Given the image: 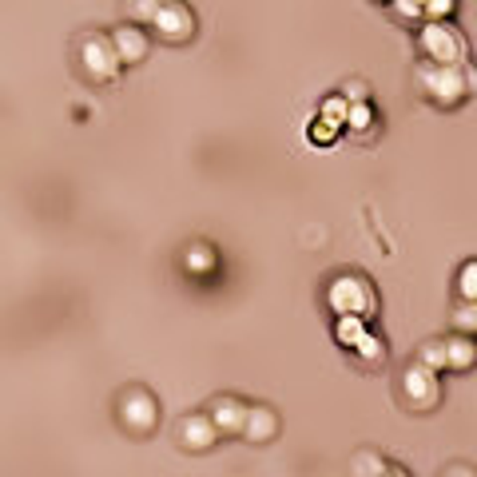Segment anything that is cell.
<instances>
[{"instance_id": "cell-1", "label": "cell", "mask_w": 477, "mask_h": 477, "mask_svg": "<svg viewBox=\"0 0 477 477\" xmlns=\"http://www.w3.org/2000/svg\"><path fill=\"white\" fill-rule=\"evenodd\" d=\"M417 88L426 92V99L437 108H457L465 96H470V76L457 64H430L422 60L417 64Z\"/></svg>"}, {"instance_id": "cell-2", "label": "cell", "mask_w": 477, "mask_h": 477, "mask_svg": "<svg viewBox=\"0 0 477 477\" xmlns=\"http://www.w3.org/2000/svg\"><path fill=\"white\" fill-rule=\"evenodd\" d=\"M80 68H84L88 80H96V84H112L119 76V68H124V60H119V48L112 36H84L80 40Z\"/></svg>"}, {"instance_id": "cell-3", "label": "cell", "mask_w": 477, "mask_h": 477, "mask_svg": "<svg viewBox=\"0 0 477 477\" xmlns=\"http://www.w3.org/2000/svg\"><path fill=\"white\" fill-rule=\"evenodd\" d=\"M417 44H422V56L430 64H462L465 56V36L457 33L450 20H426Z\"/></svg>"}, {"instance_id": "cell-4", "label": "cell", "mask_w": 477, "mask_h": 477, "mask_svg": "<svg viewBox=\"0 0 477 477\" xmlns=\"http://www.w3.org/2000/svg\"><path fill=\"white\" fill-rule=\"evenodd\" d=\"M326 298H331V306L338 314H370L374 311V286L366 283L362 275H338L331 283V291H326Z\"/></svg>"}, {"instance_id": "cell-5", "label": "cell", "mask_w": 477, "mask_h": 477, "mask_svg": "<svg viewBox=\"0 0 477 477\" xmlns=\"http://www.w3.org/2000/svg\"><path fill=\"white\" fill-rule=\"evenodd\" d=\"M402 398H406V406L417 414H430L437 402H442V386H437V374L434 370H426L422 362H410L402 370Z\"/></svg>"}, {"instance_id": "cell-6", "label": "cell", "mask_w": 477, "mask_h": 477, "mask_svg": "<svg viewBox=\"0 0 477 477\" xmlns=\"http://www.w3.org/2000/svg\"><path fill=\"white\" fill-rule=\"evenodd\" d=\"M119 422L127 426L132 434H152L155 422H159V402L147 390H139V386H132V390L119 394V406H116Z\"/></svg>"}, {"instance_id": "cell-7", "label": "cell", "mask_w": 477, "mask_h": 477, "mask_svg": "<svg viewBox=\"0 0 477 477\" xmlns=\"http://www.w3.org/2000/svg\"><path fill=\"white\" fill-rule=\"evenodd\" d=\"M152 28L164 44H187V40L195 36V13L183 5V0H164L155 20H152Z\"/></svg>"}, {"instance_id": "cell-8", "label": "cell", "mask_w": 477, "mask_h": 477, "mask_svg": "<svg viewBox=\"0 0 477 477\" xmlns=\"http://www.w3.org/2000/svg\"><path fill=\"white\" fill-rule=\"evenodd\" d=\"M219 434H223V430L211 422V414H192V417L179 422V445L192 450V454H207L219 442Z\"/></svg>"}, {"instance_id": "cell-9", "label": "cell", "mask_w": 477, "mask_h": 477, "mask_svg": "<svg viewBox=\"0 0 477 477\" xmlns=\"http://www.w3.org/2000/svg\"><path fill=\"white\" fill-rule=\"evenodd\" d=\"M211 422L219 426L223 434H243V426H247V414H251V406H243L238 398H231V394H223V398H215L211 402Z\"/></svg>"}, {"instance_id": "cell-10", "label": "cell", "mask_w": 477, "mask_h": 477, "mask_svg": "<svg viewBox=\"0 0 477 477\" xmlns=\"http://www.w3.org/2000/svg\"><path fill=\"white\" fill-rule=\"evenodd\" d=\"M116 48H119V60L124 64H139V60H147V48H152V40H147V33L139 24H119L116 33Z\"/></svg>"}, {"instance_id": "cell-11", "label": "cell", "mask_w": 477, "mask_h": 477, "mask_svg": "<svg viewBox=\"0 0 477 477\" xmlns=\"http://www.w3.org/2000/svg\"><path fill=\"white\" fill-rule=\"evenodd\" d=\"M278 434V414L271 410V406H251V414H247V426H243V437L247 442H271V437Z\"/></svg>"}, {"instance_id": "cell-12", "label": "cell", "mask_w": 477, "mask_h": 477, "mask_svg": "<svg viewBox=\"0 0 477 477\" xmlns=\"http://www.w3.org/2000/svg\"><path fill=\"white\" fill-rule=\"evenodd\" d=\"M445 354H450V370H470L477 362V342L470 334H454L445 338Z\"/></svg>"}, {"instance_id": "cell-13", "label": "cell", "mask_w": 477, "mask_h": 477, "mask_svg": "<svg viewBox=\"0 0 477 477\" xmlns=\"http://www.w3.org/2000/svg\"><path fill=\"white\" fill-rule=\"evenodd\" d=\"M334 338L342 346H351V351H358L362 346V338H366V323H362V314H338V331Z\"/></svg>"}, {"instance_id": "cell-14", "label": "cell", "mask_w": 477, "mask_h": 477, "mask_svg": "<svg viewBox=\"0 0 477 477\" xmlns=\"http://www.w3.org/2000/svg\"><path fill=\"white\" fill-rule=\"evenodd\" d=\"M386 470H390V465L382 462V454H378V450H358L354 462H351V473L354 477H382Z\"/></svg>"}, {"instance_id": "cell-15", "label": "cell", "mask_w": 477, "mask_h": 477, "mask_svg": "<svg viewBox=\"0 0 477 477\" xmlns=\"http://www.w3.org/2000/svg\"><path fill=\"white\" fill-rule=\"evenodd\" d=\"M417 362L426 366V370H450V354H445V338H434V342H422V351H417Z\"/></svg>"}, {"instance_id": "cell-16", "label": "cell", "mask_w": 477, "mask_h": 477, "mask_svg": "<svg viewBox=\"0 0 477 477\" xmlns=\"http://www.w3.org/2000/svg\"><path fill=\"white\" fill-rule=\"evenodd\" d=\"M183 263H187V271L192 275H207V271H215V251L207 243H192L187 247V255H183Z\"/></svg>"}, {"instance_id": "cell-17", "label": "cell", "mask_w": 477, "mask_h": 477, "mask_svg": "<svg viewBox=\"0 0 477 477\" xmlns=\"http://www.w3.org/2000/svg\"><path fill=\"white\" fill-rule=\"evenodd\" d=\"M159 5H164V0H124L127 24H152L155 13H159Z\"/></svg>"}, {"instance_id": "cell-18", "label": "cell", "mask_w": 477, "mask_h": 477, "mask_svg": "<svg viewBox=\"0 0 477 477\" xmlns=\"http://www.w3.org/2000/svg\"><path fill=\"white\" fill-rule=\"evenodd\" d=\"M346 116H351V99L346 96H331V99H323V108H318V119H326V124H334V127H342Z\"/></svg>"}, {"instance_id": "cell-19", "label": "cell", "mask_w": 477, "mask_h": 477, "mask_svg": "<svg viewBox=\"0 0 477 477\" xmlns=\"http://www.w3.org/2000/svg\"><path fill=\"white\" fill-rule=\"evenodd\" d=\"M457 298H462V303H477V258L465 263L462 275H457Z\"/></svg>"}, {"instance_id": "cell-20", "label": "cell", "mask_w": 477, "mask_h": 477, "mask_svg": "<svg viewBox=\"0 0 477 477\" xmlns=\"http://www.w3.org/2000/svg\"><path fill=\"white\" fill-rule=\"evenodd\" d=\"M454 331H457V334H477V303H457V311H454Z\"/></svg>"}, {"instance_id": "cell-21", "label": "cell", "mask_w": 477, "mask_h": 477, "mask_svg": "<svg viewBox=\"0 0 477 477\" xmlns=\"http://www.w3.org/2000/svg\"><path fill=\"white\" fill-rule=\"evenodd\" d=\"M370 124H374L370 104H351V116H346V127H351V132H370Z\"/></svg>"}, {"instance_id": "cell-22", "label": "cell", "mask_w": 477, "mask_h": 477, "mask_svg": "<svg viewBox=\"0 0 477 477\" xmlns=\"http://www.w3.org/2000/svg\"><path fill=\"white\" fill-rule=\"evenodd\" d=\"M394 13H398L402 24H422V20H426V13H422V5H417V0H394Z\"/></svg>"}, {"instance_id": "cell-23", "label": "cell", "mask_w": 477, "mask_h": 477, "mask_svg": "<svg viewBox=\"0 0 477 477\" xmlns=\"http://www.w3.org/2000/svg\"><path fill=\"white\" fill-rule=\"evenodd\" d=\"M454 8H457V0H426L422 13H426V20H445Z\"/></svg>"}, {"instance_id": "cell-24", "label": "cell", "mask_w": 477, "mask_h": 477, "mask_svg": "<svg viewBox=\"0 0 477 477\" xmlns=\"http://www.w3.org/2000/svg\"><path fill=\"white\" fill-rule=\"evenodd\" d=\"M358 354H362L366 362H378V358H386L382 338H378V334H366V338H362V346H358Z\"/></svg>"}, {"instance_id": "cell-25", "label": "cell", "mask_w": 477, "mask_h": 477, "mask_svg": "<svg viewBox=\"0 0 477 477\" xmlns=\"http://www.w3.org/2000/svg\"><path fill=\"white\" fill-rule=\"evenodd\" d=\"M342 96L351 99V104H366L370 88H366V80H346V84H342Z\"/></svg>"}, {"instance_id": "cell-26", "label": "cell", "mask_w": 477, "mask_h": 477, "mask_svg": "<svg viewBox=\"0 0 477 477\" xmlns=\"http://www.w3.org/2000/svg\"><path fill=\"white\" fill-rule=\"evenodd\" d=\"M334 136H338V127L326 124V119H314V124H311V139H314V144H331Z\"/></svg>"}, {"instance_id": "cell-27", "label": "cell", "mask_w": 477, "mask_h": 477, "mask_svg": "<svg viewBox=\"0 0 477 477\" xmlns=\"http://www.w3.org/2000/svg\"><path fill=\"white\" fill-rule=\"evenodd\" d=\"M442 477H477V473L470 470V465H450V470H445Z\"/></svg>"}, {"instance_id": "cell-28", "label": "cell", "mask_w": 477, "mask_h": 477, "mask_svg": "<svg viewBox=\"0 0 477 477\" xmlns=\"http://www.w3.org/2000/svg\"><path fill=\"white\" fill-rule=\"evenodd\" d=\"M382 477H410V473H406V470H398V465H390V470H386Z\"/></svg>"}, {"instance_id": "cell-29", "label": "cell", "mask_w": 477, "mask_h": 477, "mask_svg": "<svg viewBox=\"0 0 477 477\" xmlns=\"http://www.w3.org/2000/svg\"><path fill=\"white\" fill-rule=\"evenodd\" d=\"M417 5H426V0H417Z\"/></svg>"}, {"instance_id": "cell-30", "label": "cell", "mask_w": 477, "mask_h": 477, "mask_svg": "<svg viewBox=\"0 0 477 477\" xmlns=\"http://www.w3.org/2000/svg\"><path fill=\"white\" fill-rule=\"evenodd\" d=\"M390 5H394V0H390Z\"/></svg>"}]
</instances>
